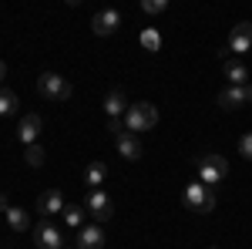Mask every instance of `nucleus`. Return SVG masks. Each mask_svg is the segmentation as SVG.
Returning <instances> with one entry per match:
<instances>
[{"label": "nucleus", "mask_w": 252, "mask_h": 249, "mask_svg": "<svg viewBox=\"0 0 252 249\" xmlns=\"http://www.w3.org/2000/svg\"><path fill=\"white\" fill-rule=\"evenodd\" d=\"M155 125H158V108L152 101H138V105H131L125 111V132L145 135L148 128H155Z\"/></svg>", "instance_id": "1"}, {"label": "nucleus", "mask_w": 252, "mask_h": 249, "mask_svg": "<svg viewBox=\"0 0 252 249\" xmlns=\"http://www.w3.org/2000/svg\"><path fill=\"white\" fill-rule=\"evenodd\" d=\"M195 165H198V182L209 185V189H215V185L229 175V162H225L222 155H205V158H198Z\"/></svg>", "instance_id": "2"}, {"label": "nucleus", "mask_w": 252, "mask_h": 249, "mask_svg": "<svg viewBox=\"0 0 252 249\" xmlns=\"http://www.w3.org/2000/svg\"><path fill=\"white\" fill-rule=\"evenodd\" d=\"M37 91L47 98V101H67V98L74 95L71 81H64V77L54 74V71H44V74H37Z\"/></svg>", "instance_id": "3"}, {"label": "nucleus", "mask_w": 252, "mask_h": 249, "mask_svg": "<svg viewBox=\"0 0 252 249\" xmlns=\"http://www.w3.org/2000/svg\"><path fill=\"white\" fill-rule=\"evenodd\" d=\"M182 199H185V206L192 212H212L215 209V189L202 185V182H189L185 192H182Z\"/></svg>", "instance_id": "4"}, {"label": "nucleus", "mask_w": 252, "mask_h": 249, "mask_svg": "<svg viewBox=\"0 0 252 249\" xmlns=\"http://www.w3.org/2000/svg\"><path fill=\"white\" fill-rule=\"evenodd\" d=\"M84 212H91V219L101 226V222L115 219V202H111V195H108L104 189H91L88 199H84Z\"/></svg>", "instance_id": "5"}, {"label": "nucleus", "mask_w": 252, "mask_h": 249, "mask_svg": "<svg viewBox=\"0 0 252 249\" xmlns=\"http://www.w3.org/2000/svg\"><path fill=\"white\" fill-rule=\"evenodd\" d=\"M225 51L229 54H249L252 51V20H239L232 27V34H229V40H225Z\"/></svg>", "instance_id": "6"}, {"label": "nucleus", "mask_w": 252, "mask_h": 249, "mask_svg": "<svg viewBox=\"0 0 252 249\" xmlns=\"http://www.w3.org/2000/svg\"><path fill=\"white\" fill-rule=\"evenodd\" d=\"M34 239H37V249H64V232H61L51 219H40L37 222Z\"/></svg>", "instance_id": "7"}, {"label": "nucleus", "mask_w": 252, "mask_h": 249, "mask_svg": "<svg viewBox=\"0 0 252 249\" xmlns=\"http://www.w3.org/2000/svg\"><path fill=\"white\" fill-rule=\"evenodd\" d=\"M215 101H219V108L235 111V108H242V105H249V101H252V84H242V88H222Z\"/></svg>", "instance_id": "8"}, {"label": "nucleus", "mask_w": 252, "mask_h": 249, "mask_svg": "<svg viewBox=\"0 0 252 249\" xmlns=\"http://www.w3.org/2000/svg\"><path fill=\"white\" fill-rule=\"evenodd\" d=\"M222 74H225V81H229V88H242V84H252V71L246 61L239 58H229L222 61Z\"/></svg>", "instance_id": "9"}, {"label": "nucleus", "mask_w": 252, "mask_h": 249, "mask_svg": "<svg viewBox=\"0 0 252 249\" xmlns=\"http://www.w3.org/2000/svg\"><path fill=\"white\" fill-rule=\"evenodd\" d=\"M118 27H121V14H118L115 7H104V10H97L94 20H91V31H94L97 37H111Z\"/></svg>", "instance_id": "10"}, {"label": "nucleus", "mask_w": 252, "mask_h": 249, "mask_svg": "<svg viewBox=\"0 0 252 249\" xmlns=\"http://www.w3.org/2000/svg\"><path fill=\"white\" fill-rule=\"evenodd\" d=\"M61 212H64V195H61L58 189H47L37 199V215L51 219V215H61Z\"/></svg>", "instance_id": "11"}, {"label": "nucleus", "mask_w": 252, "mask_h": 249, "mask_svg": "<svg viewBox=\"0 0 252 249\" xmlns=\"http://www.w3.org/2000/svg\"><path fill=\"white\" fill-rule=\"evenodd\" d=\"M40 128H44L40 115H24V118H20V125H17V138L24 142V145H37Z\"/></svg>", "instance_id": "12"}, {"label": "nucleus", "mask_w": 252, "mask_h": 249, "mask_svg": "<svg viewBox=\"0 0 252 249\" xmlns=\"http://www.w3.org/2000/svg\"><path fill=\"white\" fill-rule=\"evenodd\" d=\"M78 249H104V229L97 222L81 226L78 229Z\"/></svg>", "instance_id": "13"}, {"label": "nucleus", "mask_w": 252, "mask_h": 249, "mask_svg": "<svg viewBox=\"0 0 252 249\" xmlns=\"http://www.w3.org/2000/svg\"><path fill=\"white\" fill-rule=\"evenodd\" d=\"M115 145H118V155H121V158H128V162H138V158H141V142H138V135L121 132L115 138Z\"/></svg>", "instance_id": "14"}, {"label": "nucleus", "mask_w": 252, "mask_h": 249, "mask_svg": "<svg viewBox=\"0 0 252 249\" xmlns=\"http://www.w3.org/2000/svg\"><path fill=\"white\" fill-rule=\"evenodd\" d=\"M128 108H131V105H128V98H125L121 88H111V91L104 95V111H108V118H125Z\"/></svg>", "instance_id": "15"}, {"label": "nucleus", "mask_w": 252, "mask_h": 249, "mask_svg": "<svg viewBox=\"0 0 252 249\" xmlns=\"http://www.w3.org/2000/svg\"><path fill=\"white\" fill-rule=\"evenodd\" d=\"M104 178H108V165H104V162H91V165L84 169V185H88V189H101Z\"/></svg>", "instance_id": "16"}, {"label": "nucleus", "mask_w": 252, "mask_h": 249, "mask_svg": "<svg viewBox=\"0 0 252 249\" xmlns=\"http://www.w3.org/2000/svg\"><path fill=\"white\" fill-rule=\"evenodd\" d=\"M3 219H7V226L14 232H24L27 226H31V219H27V212L20 209V206H7V212H3Z\"/></svg>", "instance_id": "17"}, {"label": "nucleus", "mask_w": 252, "mask_h": 249, "mask_svg": "<svg viewBox=\"0 0 252 249\" xmlns=\"http://www.w3.org/2000/svg\"><path fill=\"white\" fill-rule=\"evenodd\" d=\"M20 108V98L10 88H0V118H10Z\"/></svg>", "instance_id": "18"}, {"label": "nucleus", "mask_w": 252, "mask_h": 249, "mask_svg": "<svg viewBox=\"0 0 252 249\" xmlns=\"http://www.w3.org/2000/svg\"><path fill=\"white\" fill-rule=\"evenodd\" d=\"M64 226H74V229H81L84 226V206H64Z\"/></svg>", "instance_id": "19"}, {"label": "nucleus", "mask_w": 252, "mask_h": 249, "mask_svg": "<svg viewBox=\"0 0 252 249\" xmlns=\"http://www.w3.org/2000/svg\"><path fill=\"white\" fill-rule=\"evenodd\" d=\"M141 47H145V51H158V47H161V34H158L155 27H145V31H141Z\"/></svg>", "instance_id": "20"}, {"label": "nucleus", "mask_w": 252, "mask_h": 249, "mask_svg": "<svg viewBox=\"0 0 252 249\" xmlns=\"http://www.w3.org/2000/svg\"><path fill=\"white\" fill-rule=\"evenodd\" d=\"M165 10H168V0H141V14H148V17H158Z\"/></svg>", "instance_id": "21"}, {"label": "nucleus", "mask_w": 252, "mask_h": 249, "mask_svg": "<svg viewBox=\"0 0 252 249\" xmlns=\"http://www.w3.org/2000/svg\"><path fill=\"white\" fill-rule=\"evenodd\" d=\"M24 162H27L31 169H40V165H44V148H40V145H27V152H24Z\"/></svg>", "instance_id": "22"}, {"label": "nucleus", "mask_w": 252, "mask_h": 249, "mask_svg": "<svg viewBox=\"0 0 252 249\" xmlns=\"http://www.w3.org/2000/svg\"><path fill=\"white\" fill-rule=\"evenodd\" d=\"M239 155H242V158H249V162H252V132L239 138Z\"/></svg>", "instance_id": "23"}, {"label": "nucleus", "mask_w": 252, "mask_h": 249, "mask_svg": "<svg viewBox=\"0 0 252 249\" xmlns=\"http://www.w3.org/2000/svg\"><path fill=\"white\" fill-rule=\"evenodd\" d=\"M108 132L118 138V135L125 132V118H108Z\"/></svg>", "instance_id": "24"}, {"label": "nucleus", "mask_w": 252, "mask_h": 249, "mask_svg": "<svg viewBox=\"0 0 252 249\" xmlns=\"http://www.w3.org/2000/svg\"><path fill=\"white\" fill-rule=\"evenodd\" d=\"M7 74H10V68H7V61H0V88H3V81H7Z\"/></svg>", "instance_id": "25"}, {"label": "nucleus", "mask_w": 252, "mask_h": 249, "mask_svg": "<svg viewBox=\"0 0 252 249\" xmlns=\"http://www.w3.org/2000/svg\"><path fill=\"white\" fill-rule=\"evenodd\" d=\"M0 212H7V199H3V192H0Z\"/></svg>", "instance_id": "26"}, {"label": "nucleus", "mask_w": 252, "mask_h": 249, "mask_svg": "<svg viewBox=\"0 0 252 249\" xmlns=\"http://www.w3.org/2000/svg\"><path fill=\"white\" fill-rule=\"evenodd\" d=\"M64 249H78V246H64Z\"/></svg>", "instance_id": "27"}, {"label": "nucleus", "mask_w": 252, "mask_h": 249, "mask_svg": "<svg viewBox=\"0 0 252 249\" xmlns=\"http://www.w3.org/2000/svg\"><path fill=\"white\" fill-rule=\"evenodd\" d=\"M212 249H215V246H212Z\"/></svg>", "instance_id": "28"}]
</instances>
